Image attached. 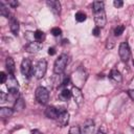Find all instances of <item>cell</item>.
<instances>
[{"instance_id":"obj_1","label":"cell","mask_w":134,"mask_h":134,"mask_svg":"<svg viewBox=\"0 0 134 134\" xmlns=\"http://www.w3.org/2000/svg\"><path fill=\"white\" fill-rule=\"evenodd\" d=\"M68 64V55L65 53H62L59 55V58L55 60L53 65V72L55 74H62Z\"/></svg>"},{"instance_id":"obj_2","label":"cell","mask_w":134,"mask_h":134,"mask_svg":"<svg viewBox=\"0 0 134 134\" xmlns=\"http://www.w3.org/2000/svg\"><path fill=\"white\" fill-rule=\"evenodd\" d=\"M35 96H36L37 102L41 105H46L49 100V92L45 87H42V86H40L36 89Z\"/></svg>"},{"instance_id":"obj_3","label":"cell","mask_w":134,"mask_h":134,"mask_svg":"<svg viewBox=\"0 0 134 134\" xmlns=\"http://www.w3.org/2000/svg\"><path fill=\"white\" fill-rule=\"evenodd\" d=\"M118 54L122 62H128L131 57V50L127 42H121L118 47Z\"/></svg>"},{"instance_id":"obj_4","label":"cell","mask_w":134,"mask_h":134,"mask_svg":"<svg viewBox=\"0 0 134 134\" xmlns=\"http://www.w3.org/2000/svg\"><path fill=\"white\" fill-rule=\"evenodd\" d=\"M46 70H47V62H46V60L42 59L36 65L35 70H34V74L37 79H42L45 75Z\"/></svg>"},{"instance_id":"obj_5","label":"cell","mask_w":134,"mask_h":134,"mask_svg":"<svg viewBox=\"0 0 134 134\" xmlns=\"http://www.w3.org/2000/svg\"><path fill=\"white\" fill-rule=\"evenodd\" d=\"M21 73L26 77H30V75L34 73V69H32V66H31V61L29 59H27V58L22 60Z\"/></svg>"},{"instance_id":"obj_6","label":"cell","mask_w":134,"mask_h":134,"mask_svg":"<svg viewBox=\"0 0 134 134\" xmlns=\"http://www.w3.org/2000/svg\"><path fill=\"white\" fill-rule=\"evenodd\" d=\"M59 109V108H58ZM58 125L60 127H65L67 126L68 121H69V113L64 109V108H61L59 109V115H58V118L55 119Z\"/></svg>"},{"instance_id":"obj_7","label":"cell","mask_w":134,"mask_h":134,"mask_svg":"<svg viewBox=\"0 0 134 134\" xmlns=\"http://www.w3.org/2000/svg\"><path fill=\"white\" fill-rule=\"evenodd\" d=\"M71 94H72V97H73L75 104L81 107L83 105V103H84V95H83L81 89L77 88V87H75V86L72 87L71 88Z\"/></svg>"},{"instance_id":"obj_8","label":"cell","mask_w":134,"mask_h":134,"mask_svg":"<svg viewBox=\"0 0 134 134\" xmlns=\"http://www.w3.org/2000/svg\"><path fill=\"white\" fill-rule=\"evenodd\" d=\"M94 128V121L92 119H87L81 127V134H93Z\"/></svg>"},{"instance_id":"obj_9","label":"cell","mask_w":134,"mask_h":134,"mask_svg":"<svg viewBox=\"0 0 134 134\" xmlns=\"http://www.w3.org/2000/svg\"><path fill=\"white\" fill-rule=\"evenodd\" d=\"M94 22L96 24V27H99V28H102L106 25L107 18H106L105 10H102V12H98V13L94 14Z\"/></svg>"},{"instance_id":"obj_10","label":"cell","mask_w":134,"mask_h":134,"mask_svg":"<svg viewBox=\"0 0 134 134\" xmlns=\"http://www.w3.org/2000/svg\"><path fill=\"white\" fill-rule=\"evenodd\" d=\"M6 86H7L8 91H18L19 90L18 81L12 74H8V77H7V81H6Z\"/></svg>"},{"instance_id":"obj_11","label":"cell","mask_w":134,"mask_h":134,"mask_svg":"<svg viewBox=\"0 0 134 134\" xmlns=\"http://www.w3.org/2000/svg\"><path fill=\"white\" fill-rule=\"evenodd\" d=\"M42 43L40 42H37V41H32V42H29L27 45H25L24 49L27 51V52H30V53H34V52H38L41 48H42Z\"/></svg>"},{"instance_id":"obj_12","label":"cell","mask_w":134,"mask_h":134,"mask_svg":"<svg viewBox=\"0 0 134 134\" xmlns=\"http://www.w3.org/2000/svg\"><path fill=\"white\" fill-rule=\"evenodd\" d=\"M46 4L48 5V7L50 8V10L55 15H60L61 13V3L60 1H57V0H50V1H46Z\"/></svg>"},{"instance_id":"obj_13","label":"cell","mask_w":134,"mask_h":134,"mask_svg":"<svg viewBox=\"0 0 134 134\" xmlns=\"http://www.w3.org/2000/svg\"><path fill=\"white\" fill-rule=\"evenodd\" d=\"M45 115L48 118L57 119L58 118V115H59V109L55 108V107H52V106H48L45 109Z\"/></svg>"},{"instance_id":"obj_14","label":"cell","mask_w":134,"mask_h":134,"mask_svg":"<svg viewBox=\"0 0 134 134\" xmlns=\"http://www.w3.org/2000/svg\"><path fill=\"white\" fill-rule=\"evenodd\" d=\"M19 22H18V20L16 19V18H14V17H10V20H9V29H10V31L15 35V36H17L18 35V32H19Z\"/></svg>"},{"instance_id":"obj_15","label":"cell","mask_w":134,"mask_h":134,"mask_svg":"<svg viewBox=\"0 0 134 134\" xmlns=\"http://www.w3.org/2000/svg\"><path fill=\"white\" fill-rule=\"evenodd\" d=\"M109 77H110V80H112L114 83H121V81H122V76H121L120 72H119L117 69H112V70L110 71Z\"/></svg>"},{"instance_id":"obj_16","label":"cell","mask_w":134,"mask_h":134,"mask_svg":"<svg viewBox=\"0 0 134 134\" xmlns=\"http://www.w3.org/2000/svg\"><path fill=\"white\" fill-rule=\"evenodd\" d=\"M5 66H6V69L8 71V74L14 75L15 74V62H14L13 58H10V57H7L6 58Z\"/></svg>"},{"instance_id":"obj_17","label":"cell","mask_w":134,"mask_h":134,"mask_svg":"<svg viewBox=\"0 0 134 134\" xmlns=\"http://www.w3.org/2000/svg\"><path fill=\"white\" fill-rule=\"evenodd\" d=\"M14 113V110L10 109V108H6V107H2L0 108V116L2 118H7V117H10Z\"/></svg>"},{"instance_id":"obj_18","label":"cell","mask_w":134,"mask_h":134,"mask_svg":"<svg viewBox=\"0 0 134 134\" xmlns=\"http://www.w3.org/2000/svg\"><path fill=\"white\" fill-rule=\"evenodd\" d=\"M72 96L71 94V90H68V89H63L60 94H59V98L61 100H68L70 97Z\"/></svg>"},{"instance_id":"obj_19","label":"cell","mask_w":134,"mask_h":134,"mask_svg":"<svg viewBox=\"0 0 134 134\" xmlns=\"http://www.w3.org/2000/svg\"><path fill=\"white\" fill-rule=\"evenodd\" d=\"M92 10L94 12V14L104 10V2L103 1H94L92 3Z\"/></svg>"},{"instance_id":"obj_20","label":"cell","mask_w":134,"mask_h":134,"mask_svg":"<svg viewBox=\"0 0 134 134\" xmlns=\"http://www.w3.org/2000/svg\"><path fill=\"white\" fill-rule=\"evenodd\" d=\"M24 107H25V103H24V100H23V98L21 97V96H19V98L15 102V104H14V110H16V111H21L22 109H24Z\"/></svg>"},{"instance_id":"obj_21","label":"cell","mask_w":134,"mask_h":134,"mask_svg":"<svg viewBox=\"0 0 134 134\" xmlns=\"http://www.w3.org/2000/svg\"><path fill=\"white\" fill-rule=\"evenodd\" d=\"M0 15L3 17H6V18H8V16H9L8 7L3 2H0Z\"/></svg>"},{"instance_id":"obj_22","label":"cell","mask_w":134,"mask_h":134,"mask_svg":"<svg viewBox=\"0 0 134 134\" xmlns=\"http://www.w3.org/2000/svg\"><path fill=\"white\" fill-rule=\"evenodd\" d=\"M34 36H35V41L40 42V43H41V41L44 39V32H43L42 30H39V29L34 32Z\"/></svg>"},{"instance_id":"obj_23","label":"cell","mask_w":134,"mask_h":134,"mask_svg":"<svg viewBox=\"0 0 134 134\" xmlns=\"http://www.w3.org/2000/svg\"><path fill=\"white\" fill-rule=\"evenodd\" d=\"M75 20L77 21V22H84L86 19H87V16H86V14L85 13H83V12H77L76 14H75Z\"/></svg>"},{"instance_id":"obj_24","label":"cell","mask_w":134,"mask_h":134,"mask_svg":"<svg viewBox=\"0 0 134 134\" xmlns=\"http://www.w3.org/2000/svg\"><path fill=\"white\" fill-rule=\"evenodd\" d=\"M124 30H125V26L124 25H117L115 27V29H114V36H116V37L120 36L124 32Z\"/></svg>"},{"instance_id":"obj_25","label":"cell","mask_w":134,"mask_h":134,"mask_svg":"<svg viewBox=\"0 0 134 134\" xmlns=\"http://www.w3.org/2000/svg\"><path fill=\"white\" fill-rule=\"evenodd\" d=\"M69 134H81V127L73 126L69 129Z\"/></svg>"},{"instance_id":"obj_26","label":"cell","mask_w":134,"mask_h":134,"mask_svg":"<svg viewBox=\"0 0 134 134\" xmlns=\"http://www.w3.org/2000/svg\"><path fill=\"white\" fill-rule=\"evenodd\" d=\"M62 34V29L59 28V27H53L51 28V35L54 36V37H58V36H61Z\"/></svg>"},{"instance_id":"obj_27","label":"cell","mask_w":134,"mask_h":134,"mask_svg":"<svg viewBox=\"0 0 134 134\" xmlns=\"http://www.w3.org/2000/svg\"><path fill=\"white\" fill-rule=\"evenodd\" d=\"M7 77H8V76L5 74V72H3V71H1V72H0V83H1V84L6 83Z\"/></svg>"},{"instance_id":"obj_28","label":"cell","mask_w":134,"mask_h":134,"mask_svg":"<svg viewBox=\"0 0 134 134\" xmlns=\"http://www.w3.org/2000/svg\"><path fill=\"white\" fill-rule=\"evenodd\" d=\"M99 34H100V28L95 26V27L92 29V35H93V36H95V37H98V36H99Z\"/></svg>"},{"instance_id":"obj_29","label":"cell","mask_w":134,"mask_h":134,"mask_svg":"<svg viewBox=\"0 0 134 134\" xmlns=\"http://www.w3.org/2000/svg\"><path fill=\"white\" fill-rule=\"evenodd\" d=\"M113 5H114L115 7H117V8H119V7H121V6L124 5V2H122L121 0H115V1L113 2Z\"/></svg>"},{"instance_id":"obj_30","label":"cell","mask_w":134,"mask_h":134,"mask_svg":"<svg viewBox=\"0 0 134 134\" xmlns=\"http://www.w3.org/2000/svg\"><path fill=\"white\" fill-rule=\"evenodd\" d=\"M8 5H10L12 7H17V6L19 5V3H18V1H14V0H9V1H8Z\"/></svg>"},{"instance_id":"obj_31","label":"cell","mask_w":134,"mask_h":134,"mask_svg":"<svg viewBox=\"0 0 134 134\" xmlns=\"http://www.w3.org/2000/svg\"><path fill=\"white\" fill-rule=\"evenodd\" d=\"M4 102H5V94H4L3 91H1V92H0V103L3 104Z\"/></svg>"},{"instance_id":"obj_32","label":"cell","mask_w":134,"mask_h":134,"mask_svg":"<svg viewBox=\"0 0 134 134\" xmlns=\"http://www.w3.org/2000/svg\"><path fill=\"white\" fill-rule=\"evenodd\" d=\"M128 94H129V96L131 97V99L134 102V89L129 90V91H128Z\"/></svg>"},{"instance_id":"obj_33","label":"cell","mask_w":134,"mask_h":134,"mask_svg":"<svg viewBox=\"0 0 134 134\" xmlns=\"http://www.w3.org/2000/svg\"><path fill=\"white\" fill-rule=\"evenodd\" d=\"M48 54H50V55L55 54V49H54L53 47H50V48L48 49Z\"/></svg>"},{"instance_id":"obj_34","label":"cell","mask_w":134,"mask_h":134,"mask_svg":"<svg viewBox=\"0 0 134 134\" xmlns=\"http://www.w3.org/2000/svg\"><path fill=\"white\" fill-rule=\"evenodd\" d=\"M31 134H42V133H41L39 130H32V131H31Z\"/></svg>"},{"instance_id":"obj_35","label":"cell","mask_w":134,"mask_h":134,"mask_svg":"<svg viewBox=\"0 0 134 134\" xmlns=\"http://www.w3.org/2000/svg\"><path fill=\"white\" fill-rule=\"evenodd\" d=\"M96 134H105V133H103V132H100V131H98Z\"/></svg>"}]
</instances>
